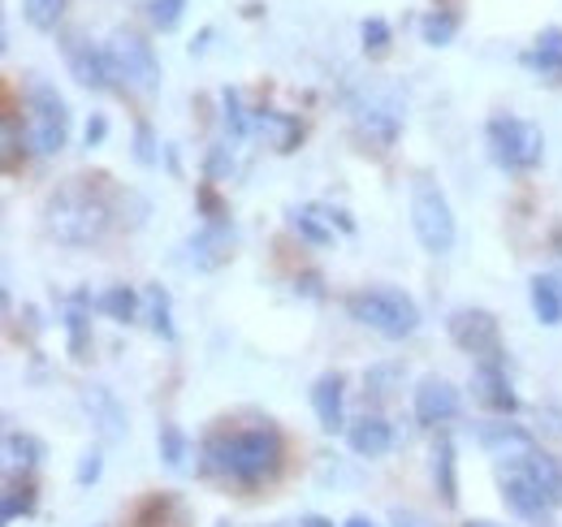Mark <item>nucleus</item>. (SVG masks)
Listing matches in <instances>:
<instances>
[{
    "label": "nucleus",
    "instance_id": "f257e3e1",
    "mask_svg": "<svg viewBox=\"0 0 562 527\" xmlns=\"http://www.w3.org/2000/svg\"><path fill=\"white\" fill-rule=\"evenodd\" d=\"M285 459V446H281V433L273 424H260V428H243V433H212L204 441V467L221 471L247 489L273 480Z\"/></svg>",
    "mask_w": 562,
    "mask_h": 527
},
{
    "label": "nucleus",
    "instance_id": "f03ea898",
    "mask_svg": "<svg viewBox=\"0 0 562 527\" xmlns=\"http://www.w3.org/2000/svg\"><path fill=\"white\" fill-rule=\"evenodd\" d=\"M113 208L104 191L87 178H66L53 195L44 199V229L66 247H91L109 234Z\"/></svg>",
    "mask_w": 562,
    "mask_h": 527
},
{
    "label": "nucleus",
    "instance_id": "7ed1b4c3",
    "mask_svg": "<svg viewBox=\"0 0 562 527\" xmlns=\"http://www.w3.org/2000/svg\"><path fill=\"white\" fill-rule=\"evenodd\" d=\"M347 316L359 321L363 329L390 337V341L412 337V333L420 329V307H416V299L403 294V290H394V285H368V290L347 294Z\"/></svg>",
    "mask_w": 562,
    "mask_h": 527
},
{
    "label": "nucleus",
    "instance_id": "20e7f679",
    "mask_svg": "<svg viewBox=\"0 0 562 527\" xmlns=\"http://www.w3.org/2000/svg\"><path fill=\"white\" fill-rule=\"evenodd\" d=\"M104 57H109V69H113V82L117 87L139 91V96H151L160 87V61H156L151 44L143 35H135V31L117 26L109 35V44H104Z\"/></svg>",
    "mask_w": 562,
    "mask_h": 527
},
{
    "label": "nucleus",
    "instance_id": "39448f33",
    "mask_svg": "<svg viewBox=\"0 0 562 527\" xmlns=\"http://www.w3.org/2000/svg\"><path fill=\"white\" fill-rule=\"evenodd\" d=\"M26 131H31L35 156H57L70 143V104L57 87L35 82L26 91Z\"/></svg>",
    "mask_w": 562,
    "mask_h": 527
},
{
    "label": "nucleus",
    "instance_id": "423d86ee",
    "mask_svg": "<svg viewBox=\"0 0 562 527\" xmlns=\"http://www.w3.org/2000/svg\"><path fill=\"white\" fill-rule=\"evenodd\" d=\"M412 229H416V238H420V247L428 256H446L454 247V238H459L450 199L428 178H416V187H412Z\"/></svg>",
    "mask_w": 562,
    "mask_h": 527
},
{
    "label": "nucleus",
    "instance_id": "0eeeda50",
    "mask_svg": "<svg viewBox=\"0 0 562 527\" xmlns=\"http://www.w3.org/2000/svg\"><path fill=\"white\" fill-rule=\"evenodd\" d=\"M485 134H490L493 160L502 169H510V173H528L546 156V134H541V126H532L524 117H493Z\"/></svg>",
    "mask_w": 562,
    "mask_h": 527
},
{
    "label": "nucleus",
    "instance_id": "6e6552de",
    "mask_svg": "<svg viewBox=\"0 0 562 527\" xmlns=\"http://www.w3.org/2000/svg\"><path fill=\"white\" fill-rule=\"evenodd\" d=\"M446 329H450L459 350L476 355V363H502V329H497L493 312H485V307H454Z\"/></svg>",
    "mask_w": 562,
    "mask_h": 527
},
{
    "label": "nucleus",
    "instance_id": "1a4fd4ad",
    "mask_svg": "<svg viewBox=\"0 0 562 527\" xmlns=\"http://www.w3.org/2000/svg\"><path fill=\"white\" fill-rule=\"evenodd\" d=\"M61 53H66L70 74L87 87V91H109V87H117V82H113V69H109V57H104V48H95L82 31H61Z\"/></svg>",
    "mask_w": 562,
    "mask_h": 527
},
{
    "label": "nucleus",
    "instance_id": "9d476101",
    "mask_svg": "<svg viewBox=\"0 0 562 527\" xmlns=\"http://www.w3.org/2000/svg\"><path fill=\"white\" fill-rule=\"evenodd\" d=\"M355 126L359 134L368 138V143H376V152H385L398 131H403V109L390 100V96H381V91H372V96H363V100H355Z\"/></svg>",
    "mask_w": 562,
    "mask_h": 527
},
{
    "label": "nucleus",
    "instance_id": "9b49d317",
    "mask_svg": "<svg viewBox=\"0 0 562 527\" xmlns=\"http://www.w3.org/2000/svg\"><path fill=\"white\" fill-rule=\"evenodd\" d=\"M459 415V390L446 381V377H424L420 385H416V419H420L424 428H437V424H446V419H454Z\"/></svg>",
    "mask_w": 562,
    "mask_h": 527
},
{
    "label": "nucleus",
    "instance_id": "f8f14e48",
    "mask_svg": "<svg viewBox=\"0 0 562 527\" xmlns=\"http://www.w3.org/2000/svg\"><path fill=\"white\" fill-rule=\"evenodd\" d=\"M481 446L490 450V459L497 462H524L532 450H537V441H532V433L528 428H519V424H506V419H493L481 428Z\"/></svg>",
    "mask_w": 562,
    "mask_h": 527
},
{
    "label": "nucleus",
    "instance_id": "ddd939ff",
    "mask_svg": "<svg viewBox=\"0 0 562 527\" xmlns=\"http://www.w3.org/2000/svg\"><path fill=\"white\" fill-rule=\"evenodd\" d=\"M472 397L481 406H490L493 415H515L519 411V397L510 390L502 363H476V372H472Z\"/></svg>",
    "mask_w": 562,
    "mask_h": 527
},
{
    "label": "nucleus",
    "instance_id": "4468645a",
    "mask_svg": "<svg viewBox=\"0 0 562 527\" xmlns=\"http://www.w3.org/2000/svg\"><path fill=\"white\" fill-rule=\"evenodd\" d=\"M229 247H234V225H229V221H204V229L187 243L191 264H195L200 272L221 268V264L229 260Z\"/></svg>",
    "mask_w": 562,
    "mask_h": 527
},
{
    "label": "nucleus",
    "instance_id": "2eb2a0df",
    "mask_svg": "<svg viewBox=\"0 0 562 527\" xmlns=\"http://www.w3.org/2000/svg\"><path fill=\"white\" fill-rule=\"evenodd\" d=\"M347 446H351L359 459H385L394 450V428L381 415H359L351 428H347Z\"/></svg>",
    "mask_w": 562,
    "mask_h": 527
},
{
    "label": "nucleus",
    "instance_id": "dca6fc26",
    "mask_svg": "<svg viewBox=\"0 0 562 527\" xmlns=\"http://www.w3.org/2000/svg\"><path fill=\"white\" fill-rule=\"evenodd\" d=\"M502 497H506V506L519 515V519H532V524H541L554 506L532 489V480L519 471V467H510L506 475H502Z\"/></svg>",
    "mask_w": 562,
    "mask_h": 527
},
{
    "label": "nucleus",
    "instance_id": "f3484780",
    "mask_svg": "<svg viewBox=\"0 0 562 527\" xmlns=\"http://www.w3.org/2000/svg\"><path fill=\"white\" fill-rule=\"evenodd\" d=\"M342 385H347L342 372H325V377H316V385H312V411H316V419H321L325 433H342V428H347V415H342Z\"/></svg>",
    "mask_w": 562,
    "mask_h": 527
},
{
    "label": "nucleus",
    "instance_id": "a211bd4d",
    "mask_svg": "<svg viewBox=\"0 0 562 527\" xmlns=\"http://www.w3.org/2000/svg\"><path fill=\"white\" fill-rule=\"evenodd\" d=\"M528 480H532V489L559 511L562 506V459H554V455H546V450H532L524 462H515Z\"/></svg>",
    "mask_w": 562,
    "mask_h": 527
},
{
    "label": "nucleus",
    "instance_id": "6ab92c4d",
    "mask_svg": "<svg viewBox=\"0 0 562 527\" xmlns=\"http://www.w3.org/2000/svg\"><path fill=\"white\" fill-rule=\"evenodd\" d=\"M432 484L446 506H459V459H454L450 437H437V446H432Z\"/></svg>",
    "mask_w": 562,
    "mask_h": 527
},
{
    "label": "nucleus",
    "instance_id": "aec40b11",
    "mask_svg": "<svg viewBox=\"0 0 562 527\" xmlns=\"http://www.w3.org/2000/svg\"><path fill=\"white\" fill-rule=\"evenodd\" d=\"M82 406L91 411V419H95V428H100V433H104L109 441L126 433V411L117 406V397L109 394L104 385H95V390H87V394H82Z\"/></svg>",
    "mask_w": 562,
    "mask_h": 527
},
{
    "label": "nucleus",
    "instance_id": "412c9836",
    "mask_svg": "<svg viewBox=\"0 0 562 527\" xmlns=\"http://www.w3.org/2000/svg\"><path fill=\"white\" fill-rule=\"evenodd\" d=\"M135 527H191V515H187V506H182L178 497L156 493V497H147L139 506Z\"/></svg>",
    "mask_w": 562,
    "mask_h": 527
},
{
    "label": "nucleus",
    "instance_id": "4be33fe9",
    "mask_svg": "<svg viewBox=\"0 0 562 527\" xmlns=\"http://www.w3.org/2000/svg\"><path fill=\"white\" fill-rule=\"evenodd\" d=\"M26 152H35V147H31V131L22 126L18 113H4V126H0V160H4V173H13V169L26 160Z\"/></svg>",
    "mask_w": 562,
    "mask_h": 527
},
{
    "label": "nucleus",
    "instance_id": "5701e85b",
    "mask_svg": "<svg viewBox=\"0 0 562 527\" xmlns=\"http://www.w3.org/2000/svg\"><path fill=\"white\" fill-rule=\"evenodd\" d=\"M87 307H95V299L87 290H78L66 307V333H70V355L74 359H87V337H91V316Z\"/></svg>",
    "mask_w": 562,
    "mask_h": 527
},
{
    "label": "nucleus",
    "instance_id": "b1692460",
    "mask_svg": "<svg viewBox=\"0 0 562 527\" xmlns=\"http://www.w3.org/2000/svg\"><path fill=\"white\" fill-rule=\"evenodd\" d=\"M524 66L541 69V74H559L562 69V26H546L537 35V44L524 53Z\"/></svg>",
    "mask_w": 562,
    "mask_h": 527
},
{
    "label": "nucleus",
    "instance_id": "393cba45",
    "mask_svg": "<svg viewBox=\"0 0 562 527\" xmlns=\"http://www.w3.org/2000/svg\"><path fill=\"white\" fill-rule=\"evenodd\" d=\"M532 312L541 325H562V281L559 277H532Z\"/></svg>",
    "mask_w": 562,
    "mask_h": 527
},
{
    "label": "nucleus",
    "instance_id": "a878e982",
    "mask_svg": "<svg viewBox=\"0 0 562 527\" xmlns=\"http://www.w3.org/2000/svg\"><path fill=\"white\" fill-rule=\"evenodd\" d=\"M4 459H9V471H31V467H40L44 459V441L40 437H31V433H18V428H9L4 433Z\"/></svg>",
    "mask_w": 562,
    "mask_h": 527
},
{
    "label": "nucleus",
    "instance_id": "bb28decb",
    "mask_svg": "<svg viewBox=\"0 0 562 527\" xmlns=\"http://www.w3.org/2000/svg\"><path fill=\"white\" fill-rule=\"evenodd\" d=\"M95 312H104V316L117 321V325H131V321L139 316V294H135L131 285H109V290L95 299Z\"/></svg>",
    "mask_w": 562,
    "mask_h": 527
},
{
    "label": "nucleus",
    "instance_id": "cd10ccee",
    "mask_svg": "<svg viewBox=\"0 0 562 527\" xmlns=\"http://www.w3.org/2000/svg\"><path fill=\"white\" fill-rule=\"evenodd\" d=\"M251 122H256L260 131H273V143H278V152H294V147H299V138H303V126H299V117H285V113H273V109H260Z\"/></svg>",
    "mask_w": 562,
    "mask_h": 527
},
{
    "label": "nucleus",
    "instance_id": "c85d7f7f",
    "mask_svg": "<svg viewBox=\"0 0 562 527\" xmlns=\"http://www.w3.org/2000/svg\"><path fill=\"white\" fill-rule=\"evenodd\" d=\"M35 511V484L22 475V480H9L4 484V497H0V519L13 524V519H26Z\"/></svg>",
    "mask_w": 562,
    "mask_h": 527
},
{
    "label": "nucleus",
    "instance_id": "c756f323",
    "mask_svg": "<svg viewBox=\"0 0 562 527\" xmlns=\"http://www.w3.org/2000/svg\"><path fill=\"white\" fill-rule=\"evenodd\" d=\"M290 225H294L307 243H316V247H329V243H334V225H325V212H321V208H294V212H290Z\"/></svg>",
    "mask_w": 562,
    "mask_h": 527
},
{
    "label": "nucleus",
    "instance_id": "7c9ffc66",
    "mask_svg": "<svg viewBox=\"0 0 562 527\" xmlns=\"http://www.w3.org/2000/svg\"><path fill=\"white\" fill-rule=\"evenodd\" d=\"M420 35L428 48H446V44L459 35V18H454L450 9H432V13L420 22Z\"/></svg>",
    "mask_w": 562,
    "mask_h": 527
},
{
    "label": "nucleus",
    "instance_id": "2f4dec72",
    "mask_svg": "<svg viewBox=\"0 0 562 527\" xmlns=\"http://www.w3.org/2000/svg\"><path fill=\"white\" fill-rule=\"evenodd\" d=\"M143 9H147V22H151L160 35H169V31H178V26H182L187 0H143Z\"/></svg>",
    "mask_w": 562,
    "mask_h": 527
},
{
    "label": "nucleus",
    "instance_id": "473e14b6",
    "mask_svg": "<svg viewBox=\"0 0 562 527\" xmlns=\"http://www.w3.org/2000/svg\"><path fill=\"white\" fill-rule=\"evenodd\" d=\"M61 13H66V0H22V18L35 31H57L61 26Z\"/></svg>",
    "mask_w": 562,
    "mask_h": 527
},
{
    "label": "nucleus",
    "instance_id": "72a5a7b5",
    "mask_svg": "<svg viewBox=\"0 0 562 527\" xmlns=\"http://www.w3.org/2000/svg\"><path fill=\"white\" fill-rule=\"evenodd\" d=\"M221 109H225V131H229V138H247L251 134V113L243 109V96L234 91V87H225L221 91Z\"/></svg>",
    "mask_w": 562,
    "mask_h": 527
},
{
    "label": "nucleus",
    "instance_id": "f704fd0d",
    "mask_svg": "<svg viewBox=\"0 0 562 527\" xmlns=\"http://www.w3.org/2000/svg\"><path fill=\"white\" fill-rule=\"evenodd\" d=\"M147 321H151V333L173 341V312H169V294L160 285H147Z\"/></svg>",
    "mask_w": 562,
    "mask_h": 527
},
{
    "label": "nucleus",
    "instance_id": "c9c22d12",
    "mask_svg": "<svg viewBox=\"0 0 562 527\" xmlns=\"http://www.w3.org/2000/svg\"><path fill=\"white\" fill-rule=\"evenodd\" d=\"M398 381H403V363H376V368H368V377H363V394L372 397V402H381V397L394 394Z\"/></svg>",
    "mask_w": 562,
    "mask_h": 527
},
{
    "label": "nucleus",
    "instance_id": "e433bc0d",
    "mask_svg": "<svg viewBox=\"0 0 562 527\" xmlns=\"http://www.w3.org/2000/svg\"><path fill=\"white\" fill-rule=\"evenodd\" d=\"M156 446H160L165 467H182V462H187V437H182V428H178V424H160Z\"/></svg>",
    "mask_w": 562,
    "mask_h": 527
},
{
    "label": "nucleus",
    "instance_id": "4c0bfd02",
    "mask_svg": "<svg viewBox=\"0 0 562 527\" xmlns=\"http://www.w3.org/2000/svg\"><path fill=\"white\" fill-rule=\"evenodd\" d=\"M359 35H363V53H368V57H381V53L390 48V22H385V18H363Z\"/></svg>",
    "mask_w": 562,
    "mask_h": 527
},
{
    "label": "nucleus",
    "instance_id": "58836bf2",
    "mask_svg": "<svg viewBox=\"0 0 562 527\" xmlns=\"http://www.w3.org/2000/svg\"><path fill=\"white\" fill-rule=\"evenodd\" d=\"M100 471H104V455H100V450H87V455L78 459V471H74V480H78L82 489H91V484L100 480Z\"/></svg>",
    "mask_w": 562,
    "mask_h": 527
},
{
    "label": "nucleus",
    "instance_id": "ea45409f",
    "mask_svg": "<svg viewBox=\"0 0 562 527\" xmlns=\"http://www.w3.org/2000/svg\"><path fill=\"white\" fill-rule=\"evenodd\" d=\"M135 160H139V165H156V138H151V126H147V122L135 126Z\"/></svg>",
    "mask_w": 562,
    "mask_h": 527
},
{
    "label": "nucleus",
    "instance_id": "a19ab883",
    "mask_svg": "<svg viewBox=\"0 0 562 527\" xmlns=\"http://www.w3.org/2000/svg\"><path fill=\"white\" fill-rule=\"evenodd\" d=\"M200 208H204V216H209V221H229V212H225V203L216 199L212 182H204V187H200Z\"/></svg>",
    "mask_w": 562,
    "mask_h": 527
},
{
    "label": "nucleus",
    "instance_id": "79ce46f5",
    "mask_svg": "<svg viewBox=\"0 0 562 527\" xmlns=\"http://www.w3.org/2000/svg\"><path fill=\"white\" fill-rule=\"evenodd\" d=\"M390 527H437L428 515H420V511H403V506H394L390 511Z\"/></svg>",
    "mask_w": 562,
    "mask_h": 527
},
{
    "label": "nucleus",
    "instance_id": "37998d69",
    "mask_svg": "<svg viewBox=\"0 0 562 527\" xmlns=\"http://www.w3.org/2000/svg\"><path fill=\"white\" fill-rule=\"evenodd\" d=\"M104 134H109V117H104V113H95V117L87 122V134H82V138H87V147H100V143H104Z\"/></svg>",
    "mask_w": 562,
    "mask_h": 527
},
{
    "label": "nucleus",
    "instance_id": "c03bdc74",
    "mask_svg": "<svg viewBox=\"0 0 562 527\" xmlns=\"http://www.w3.org/2000/svg\"><path fill=\"white\" fill-rule=\"evenodd\" d=\"M299 290L316 299V294H321V277H316V272H303V277H299Z\"/></svg>",
    "mask_w": 562,
    "mask_h": 527
},
{
    "label": "nucleus",
    "instance_id": "a18cd8bd",
    "mask_svg": "<svg viewBox=\"0 0 562 527\" xmlns=\"http://www.w3.org/2000/svg\"><path fill=\"white\" fill-rule=\"evenodd\" d=\"M299 527H334V524H329V519H321V515H303Z\"/></svg>",
    "mask_w": 562,
    "mask_h": 527
},
{
    "label": "nucleus",
    "instance_id": "49530a36",
    "mask_svg": "<svg viewBox=\"0 0 562 527\" xmlns=\"http://www.w3.org/2000/svg\"><path fill=\"white\" fill-rule=\"evenodd\" d=\"M209 40H212V31H200V40L191 44V53H204V48H209Z\"/></svg>",
    "mask_w": 562,
    "mask_h": 527
},
{
    "label": "nucleus",
    "instance_id": "de8ad7c7",
    "mask_svg": "<svg viewBox=\"0 0 562 527\" xmlns=\"http://www.w3.org/2000/svg\"><path fill=\"white\" fill-rule=\"evenodd\" d=\"M342 527H372V519H363V515H351V519H347Z\"/></svg>",
    "mask_w": 562,
    "mask_h": 527
},
{
    "label": "nucleus",
    "instance_id": "09e8293b",
    "mask_svg": "<svg viewBox=\"0 0 562 527\" xmlns=\"http://www.w3.org/2000/svg\"><path fill=\"white\" fill-rule=\"evenodd\" d=\"M463 527H502V524H490V519H468Z\"/></svg>",
    "mask_w": 562,
    "mask_h": 527
}]
</instances>
